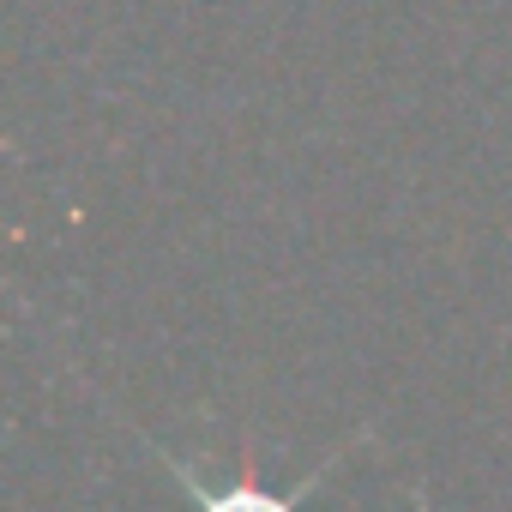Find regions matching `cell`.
Returning <instances> with one entry per match:
<instances>
[{
    "instance_id": "obj_1",
    "label": "cell",
    "mask_w": 512,
    "mask_h": 512,
    "mask_svg": "<svg viewBox=\"0 0 512 512\" xmlns=\"http://www.w3.org/2000/svg\"><path fill=\"white\" fill-rule=\"evenodd\" d=\"M169 470L187 482V500H193L199 512H296V506L314 494V482L326 476V470H314L296 494H272V488H260V476H253V470H247L241 482H229V488H199V482H193V470H187L181 458H169Z\"/></svg>"
}]
</instances>
